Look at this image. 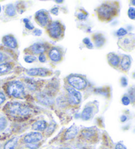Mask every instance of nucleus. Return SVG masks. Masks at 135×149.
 <instances>
[{"instance_id": "obj_41", "label": "nucleus", "mask_w": 135, "mask_h": 149, "mask_svg": "<svg viewBox=\"0 0 135 149\" xmlns=\"http://www.w3.org/2000/svg\"><path fill=\"white\" fill-rule=\"evenodd\" d=\"M4 56L3 54H2L1 53H0V63H1V61L4 60Z\"/></svg>"}, {"instance_id": "obj_24", "label": "nucleus", "mask_w": 135, "mask_h": 149, "mask_svg": "<svg viewBox=\"0 0 135 149\" xmlns=\"http://www.w3.org/2000/svg\"><path fill=\"white\" fill-rule=\"evenodd\" d=\"M7 124V120L4 118H0V132L3 131L6 127Z\"/></svg>"}, {"instance_id": "obj_7", "label": "nucleus", "mask_w": 135, "mask_h": 149, "mask_svg": "<svg viewBox=\"0 0 135 149\" xmlns=\"http://www.w3.org/2000/svg\"><path fill=\"white\" fill-rule=\"evenodd\" d=\"M42 139V135L39 132H32L27 134L24 138V141L27 144H34Z\"/></svg>"}, {"instance_id": "obj_28", "label": "nucleus", "mask_w": 135, "mask_h": 149, "mask_svg": "<svg viewBox=\"0 0 135 149\" xmlns=\"http://www.w3.org/2000/svg\"><path fill=\"white\" fill-rule=\"evenodd\" d=\"M128 16L132 20L135 19V9L133 7H130L128 11Z\"/></svg>"}, {"instance_id": "obj_38", "label": "nucleus", "mask_w": 135, "mask_h": 149, "mask_svg": "<svg viewBox=\"0 0 135 149\" xmlns=\"http://www.w3.org/2000/svg\"><path fill=\"white\" fill-rule=\"evenodd\" d=\"M29 145H28V146L30 148L32 149H35L36 148L38 147V145H36V143H34V144H28Z\"/></svg>"}, {"instance_id": "obj_1", "label": "nucleus", "mask_w": 135, "mask_h": 149, "mask_svg": "<svg viewBox=\"0 0 135 149\" xmlns=\"http://www.w3.org/2000/svg\"><path fill=\"white\" fill-rule=\"evenodd\" d=\"M6 110L13 117H22L29 114L30 110L27 106L19 102H9L6 106Z\"/></svg>"}, {"instance_id": "obj_33", "label": "nucleus", "mask_w": 135, "mask_h": 149, "mask_svg": "<svg viewBox=\"0 0 135 149\" xmlns=\"http://www.w3.org/2000/svg\"><path fill=\"white\" fill-rule=\"evenodd\" d=\"M5 101H6V96L3 93L0 91V104H3Z\"/></svg>"}, {"instance_id": "obj_20", "label": "nucleus", "mask_w": 135, "mask_h": 149, "mask_svg": "<svg viewBox=\"0 0 135 149\" xmlns=\"http://www.w3.org/2000/svg\"><path fill=\"white\" fill-rule=\"evenodd\" d=\"M119 43H120V46L124 49H129L132 45V40L129 38H123L119 41Z\"/></svg>"}, {"instance_id": "obj_27", "label": "nucleus", "mask_w": 135, "mask_h": 149, "mask_svg": "<svg viewBox=\"0 0 135 149\" xmlns=\"http://www.w3.org/2000/svg\"><path fill=\"white\" fill-rule=\"evenodd\" d=\"M23 22H25V27L27 28L28 30H33L34 29V26L32 24V23L30 22V20L28 19H23Z\"/></svg>"}, {"instance_id": "obj_29", "label": "nucleus", "mask_w": 135, "mask_h": 149, "mask_svg": "<svg viewBox=\"0 0 135 149\" xmlns=\"http://www.w3.org/2000/svg\"><path fill=\"white\" fill-rule=\"evenodd\" d=\"M83 43H84V44L86 45V47L88 49H92L93 48V44H92V43L91 42V41L90 40L89 38H84V39L83 40Z\"/></svg>"}, {"instance_id": "obj_40", "label": "nucleus", "mask_w": 135, "mask_h": 149, "mask_svg": "<svg viewBox=\"0 0 135 149\" xmlns=\"http://www.w3.org/2000/svg\"><path fill=\"white\" fill-rule=\"evenodd\" d=\"M127 120V118L126 116L123 115V116H122L121 117V121L122 122H125Z\"/></svg>"}, {"instance_id": "obj_46", "label": "nucleus", "mask_w": 135, "mask_h": 149, "mask_svg": "<svg viewBox=\"0 0 135 149\" xmlns=\"http://www.w3.org/2000/svg\"><path fill=\"white\" fill-rule=\"evenodd\" d=\"M133 77L134 78H135V73H134V74H133Z\"/></svg>"}, {"instance_id": "obj_15", "label": "nucleus", "mask_w": 135, "mask_h": 149, "mask_svg": "<svg viewBox=\"0 0 135 149\" xmlns=\"http://www.w3.org/2000/svg\"><path fill=\"white\" fill-rule=\"evenodd\" d=\"M46 127H47V123L44 120H39V121L34 123L32 125V130L39 131V132L45 130Z\"/></svg>"}, {"instance_id": "obj_39", "label": "nucleus", "mask_w": 135, "mask_h": 149, "mask_svg": "<svg viewBox=\"0 0 135 149\" xmlns=\"http://www.w3.org/2000/svg\"><path fill=\"white\" fill-rule=\"evenodd\" d=\"M58 11H59L58 8H53V9H52L51 10V12L52 13L54 14V15H58Z\"/></svg>"}, {"instance_id": "obj_18", "label": "nucleus", "mask_w": 135, "mask_h": 149, "mask_svg": "<svg viewBox=\"0 0 135 149\" xmlns=\"http://www.w3.org/2000/svg\"><path fill=\"white\" fill-rule=\"evenodd\" d=\"M18 138L13 137L7 141L4 146V149H15L17 146Z\"/></svg>"}, {"instance_id": "obj_11", "label": "nucleus", "mask_w": 135, "mask_h": 149, "mask_svg": "<svg viewBox=\"0 0 135 149\" xmlns=\"http://www.w3.org/2000/svg\"><path fill=\"white\" fill-rule=\"evenodd\" d=\"M30 50L34 54H43L46 51V46L43 43H36L30 47Z\"/></svg>"}, {"instance_id": "obj_13", "label": "nucleus", "mask_w": 135, "mask_h": 149, "mask_svg": "<svg viewBox=\"0 0 135 149\" xmlns=\"http://www.w3.org/2000/svg\"><path fill=\"white\" fill-rule=\"evenodd\" d=\"M49 56L51 61L54 62H59L61 59V54L58 49L53 48L49 52Z\"/></svg>"}, {"instance_id": "obj_30", "label": "nucleus", "mask_w": 135, "mask_h": 149, "mask_svg": "<svg viewBox=\"0 0 135 149\" xmlns=\"http://www.w3.org/2000/svg\"><path fill=\"white\" fill-rule=\"evenodd\" d=\"M129 99L132 102H135V89L132 88L129 90Z\"/></svg>"}, {"instance_id": "obj_35", "label": "nucleus", "mask_w": 135, "mask_h": 149, "mask_svg": "<svg viewBox=\"0 0 135 149\" xmlns=\"http://www.w3.org/2000/svg\"><path fill=\"white\" fill-rule=\"evenodd\" d=\"M115 149H127V148L123 145V144L117 143L115 146Z\"/></svg>"}, {"instance_id": "obj_31", "label": "nucleus", "mask_w": 135, "mask_h": 149, "mask_svg": "<svg viewBox=\"0 0 135 149\" xmlns=\"http://www.w3.org/2000/svg\"><path fill=\"white\" fill-rule=\"evenodd\" d=\"M121 101H122V103H123L124 105H125V106L129 105L130 104V102H131V100H130L129 97L127 96H124L123 98H122Z\"/></svg>"}, {"instance_id": "obj_32", "label": "nucleus", "mask_w": 135, "mask_h": 149, "mask_svg": "<svg viewBox=\"0 0 135 149\" xmlns=\"http://www.w3.org/2000/svg\"><path fill=\"white\" fill-rule=\"evenodd\" d=\"M121 86L124 87L127 86V85H128V81H127V79L125 77H123V78L121 79Z\"/></svg>"}, {"instance_id": "obj_22", "label": "nucleus", "mask_w": 135, "mask_h": 149, "mask_svg": "<svg viewBox=\"0 0 135 149\" xmlns=\"http://www.w3.org/2000/svg\"><path fill=\"white\" fill-rule=\"evenodd\" d=\"M38 99L39 100V101L41 102V103L46 105L51 104V100L50 99V98H48V97H47L46 95H42V94L38 95Z\"/></svg>"}, {"instance_id": "obj_21", "label": "nucleus", "mask_w": 135, "mask_h": 149, "mask_svg": "<svg viewBox=\"0 0 135 149\" xmlns=\"http://www.w3.org/2000/svg\"><path fill=\"white\" fill-rule=\"evenodd\" d=\"M12 68L11 64L9 63H5L0 65V74H5L9 72Z\"/></svg>"}, {"instance_id": "obj_25", "label": "nucleus", "mask_w": 135, "mask_h": 149, "mask_svg": "<svg viewBox=\"0 0 135 149\" xmlns=\"http://www.w3.org/2000/svg\"><path fill=\"white\" fill-rule=\"evenodd\" d=\"M25 61L27 63H32L34 61H36V57L34 56H32V55H27L25 56Z\"/></svg>"}, {"instance_id": "obj_17", "label": "nucleus", "mask_w": 135, "mask_h": 149, "mask_svg": "<svg viewBox=\"0 0 135 149\" xmlns=\"http://www.w3.org/2000/svg\"><path fill=\"white\" fill-rule=\"evenodd\" d=\"M93 112V108L92 107H86L82 110L81 117L84 120H88L91 118Z\"/></svg>"}, {"instance_id": "obj_12", "label": "nucleus", "mask_w": 135, "mask_h": 149, "mask_svg": "<svg viewBox=\"0 0 135 149\" xmlns=\"http://www.w3.org/2000/svg\"><path fill=\"white\" fill-rule=\"evenodd\" d=\"M78 133V128L75 125H72L71 127H69L66 131L64 135V139L65 140H69L74 138Z\"/></svg>"}, {"instance_id": "obj_37", "label": "nucleus", "mask_w": 135, "mask_h": 149, "mask_svg": "<svg viewBox=\"0 0 135 149\" xmlns=\"http://www.w3.org/2000/svg\"><path fill=\"white\" fill-rule=\"evenodd\" d=\"M86 15H85L84 14H82V13H79V15H78V18L80 20H84L86 18Z\"/></svg>"}, {"instance_id": "obj_14", "label": "nucleus", "mask_w": 135, "mask_h": 149, "mask_svg": "<svg viewBox=\"0 0 135 149\" xmlns=\"http://www.w3.org/2000/svg\"><path fill=\"white\" fill-rule=\"evenodd\" d=\"M131 65V58L128 55H124L121 61V66L124 71L129 70Z\"/></svg>"}, {"instance_id": "obj_10", "label": "nucleus", "mask_w": 135, "mask_h": 149, "mask_svg": "<svg viewBox=\"0 0 135 149\" xmlns=\"http://www.w3.org/2000/svg\"><path fill=\"white\" fill-rule=\"evenodd\" d=\"M3 42L5 45L10 48L15 49L17 47V42L15 38L11 35H7L3 38Z\"/></svg>"}, {"instance_id": "obj_26", "label": "nucleus", "mask_w": 135, "mask_h": 149, "mask_svg": "<svg viewBox=\"0 0 135 149\" xmlns=\"http://www.w3.org/2000/svg\"><path fill=\"white\" fill-rule=\"evenodd\" d=\"M116 34H117V36L119 37L124 36H126L127 34V31L125 29H124V28H119L117 31Z\"/></svg>"}, {"instance_id": "obj_23", "label": "nucleus", "mask_w": 135, "mask_h": 149, "mask_svg": "<svg viewBox=\"0 0 135 149\" xmlns=\"http://www.w3.org/2000/svg\"><path fill=\"white\" fill-rule=\"evenodd\" d=\"M6 13L7 15H8L9 17H13L14 15L16 13V11H15V8L13 5L10 4L7 6V8L6 10Z\"/></svg>"}, {"instance_id": "obj_44", "label": "nucleus", "mask_w": 135, "mask_h": 149, "mask_svg": "<svg viewBox=\"0 0 135 149\" xmlns=\"http://www.w3.org/2000/svg\"><path fill=\"white\" fill-rule=\"evenodd\" d=\"M62 149H71V148H62Z\"/></svg>"}, {"instance_id": "obj_34", "label": "nucleus", "mask_w": 135, "mask_h": 149, "mask_svg": "<svg viewBox=\"0 0 135 149\" xmlns=\"http://www.w3.org/2000/svg\"><path fill=\"white\" fill-rule=\"evenodd\" d=\"M46 60V58L45 55L44 54H40V56H39V61H40L41 63H44Z\"/></svg>"}, {"instance_id": "obj_43", "label": "nucleus", "mask_w": 135, "mask_h": 149, "mask_svg": "<svg viewBox=\"0 0 135 149\" xmlns=\"http://www.w3.org/2000/svg\"><path fill=\"white\" fill-rule=\"evenodd\" d=\"M57 3H62L63 2V1H56Z\"/></svg>"}, {"instance_id": "obj_2", "label": "nucleus", "mask_w": 135, "mask_h": 149, "mask_svg": "<svg viewBox=\"0 0 135 149\" xmlns=\"http://www.w3.org/2000/svg\"><path fill=\"white\" fill-rule=\"evenodd\" d=\"M24 91L25 87L20 81L10 82L7 87V94L15 98H20L24 93Z\"/></svg>"}, {"instance_id": "obj_5", "label": "nucleus", "mask_w": 135, "mask_h": 149, "mask_svg": "<svg viewBox=\"0 0 135 149\" xmlns=\"http://www.w3.org/2000/svg\"><path fill=\"white\" fill-rule=\"evenodd\" d=\"M48 30L49 34L54 39H57V38H59L61 36L62 33V27L59 22L55 21L51 22V24H49Z\"/></svg>"}, {"instance_id": "obj_42", "label": "nucleus", "mask_w": 135, "mask_h": 149, "mask_svg": "<svg viewBox=\"0 0 135 149\" xmlns=\"http://www.w3.org/2000/svg\"><path fill=\"white\" fill-rule=\"evenodd\" d=\"M131 3H132V5H133V6H135V0H133V1H132Z\"/></svg>"}, {"instance_id": "obj_3", "label": "nucleus", "mask_w": 135, "mask_h": 149, "mask_svg": "<svg viewBox=\"0 0 135 149\" xmlns=\"http://www.w3.org/2000/svg\"><path fill=\"white\" fill-rule=\"evenodd\" d=\"M98 13L101 19H110L116 13L115 9L108 4H103L98 9Z\"/></svg>"}, {"instance_id": "obj_8", "label": "nucleus", "mask_w": 135, "mask_h": 149, "mask_svg": "<svg viewBox=\"0 0 135 149\" xmlns=\"http://www.w3.org/2000/svg\"><path fill=\"white\" fill-rule=\"evenodd\" d=\"M35 18L38 22L42 26H45L48 24V16L46 12L41 10V11H39L36 13L35 15Z\"/></svg>"}, {"instance_id": "obj_4", "label": "nucleus", "mask_w": 135, "mask_h": 149, "mask_svg": "<svg viewBox=\"0 0 135 149\" xmlns=\"http://www.w3.org/2000/svg\"><path fill=\"white\" fill-rule=\"evenodd\" d=\"M68 83L74 89L81 90L87 86V82L84 78L78 76H70L68 78Z\"/></svg>"}, {"instance_id": "obj_36", "label": "nucleus", "mask_w": 135, "mask_h": 149, "mask_svg": "<svg viewBox=\"0 0 135 149\" xmlns=\"http://www.w3.org/2000/svg\"><path fill=\"white\" fill-rule=\"evenodd\" d=\"M33 34H34V36H40L41 34V31L39 29H36L33 31Z\"/></svg>"}, {"instance_id": "obj_6", "label": "nucleus", "mask_w": 135, "mask_h": 149, "mask_svg": "<svg viewBox=\"0 0 135 149\" xmlns=\"http://www.w3.org/2000/svg\"><path fill=\"white\" fill-rule=\"evenodd\" d=\"M67 91L69 94V102L72 104H79L82 98L80 92L72 87H67Z\"/></svg>"}, {"instance_id": "obj_16", "label": "nucleus", "mask_w": 135, "mask_h": 149, "mask_svg": "<svg viewBox=\"0 0 135 149\" xmlns=\"http://www.w3.org/2000/svg\"><path fill=\"white\" fill-rule=\"evenodd\" d=\"M108 61L110 65L113 66H117L120 63V58L119 56L114 53H110L108 56Z\"/></svg>"}, {"instance_id": "obj_19", "label": "nucleus", "mask_w": 135, "mask_h": 149, "mask_svg": "<svg viewBox=\"0 0 135 149\" xmlns=\"http://www.w3.org/2000/svg\"><path fill=\"white\" fill-rule=\"evenodd\" d=\"M94 40V42H95V45L97 46L98 47H101L105 43V38L103 36L102 34H96L94 37H93Z\"/></svg>"}, {"instance_id": "obj_9", "label": "nucleus", "mask_w": 135, "mask_h": 149, "mask_svg": "<svg viewBox=\"0 0 135 149\" xmlns=\"http://www.w3.org/2000/svg\"><path fill=\"white\" fill-rule=\"evenodd\" d=\"M27 74L30 76H46L48 74V70L44 68H31L27 70Z\"/></svg>"}, {"instance_id": "obj_45", "label": "nucleus", "mask_w": 135, "mask_h": 149, "mask_svg": "<svg viewBox=\"0 0 135 149\" xmlns=\"http://www.w3.org/2000/svg\"><path fill=\"white\" fill-rule=\"evenodd\" d=\"M1 7L0 6V12H1Z\"/></svg>"}]
</instances>
